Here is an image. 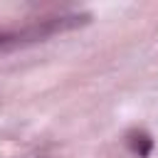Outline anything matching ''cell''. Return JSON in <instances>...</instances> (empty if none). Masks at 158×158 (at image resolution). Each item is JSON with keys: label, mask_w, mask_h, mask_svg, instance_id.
Wrapping results in <instances>:
<instances>
[{"label": "cell", "mask_w": 158, "mask_h": 158, "mask_svg": "<svg viewBox=\"0 0 158 158\" xmlns=\"http://www.w3.org/2000/svg\"><path fill=\"white\" fill-rule=\"evenodd\" d=\"M89 22V15H62V17H49V20H40L25 30L17 32H0V47H20V44H30V42H40L44 37H52L57 32L64 30H74Z\"/></svg>", "instance_id": "obj_1"}, {"label": "cell", "mask_w": 158, "mask_h": 158, "mask_svg": "<svg viewBox=\"0 0 158 158\" xmlns=\"http://www.w3.org/2000/svg\"><path fill=\"white\" fill-rule=\"evenodd\" d=\"M151 146H153V141H151L146 133H141V136H133V138H131V148H133L138 156H148Z\"/></svg>", "instance_id": "obj_2"}]
</instances>
